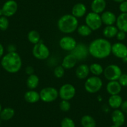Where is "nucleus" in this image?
I'll list each match as a JSON object with an SVG mask.
<instances>
[{
	"instance_id": "9b49d317",
	"label": "nucleus",
	"mask_w": 127,
	"mask_h": 127,
	"mask_svg": "<svg viewBox=\"0 0 127 127\" xmlns=\"http://www.w3.org/2000/svg\"><path fill=\"white\" fill-rule=\"evenodd\" d=\"M59 44L60 47L64 51L71 52L74 50L77 43L74 37L69 36H65L61 37L59 42Z\"/></svg>"
},
{
	"instance_id": "20e7f679",
	"label": "nucleus",
	"mask_w": 127,
	"mask_h": 127,
	"mask_svg": "<svg viewBox=\"0 0 127 127\" xmlns=\"http://www.w3.org/2000/svg\"><path fill=\"white\" fill-rule=\"evenodd\" d=\"M103 86V81L98 76L88 77L84 84L85 90L89 94H95L99 92Z\"/></svg>"
},
{
	"instance_id": "58836bf2",
	"label": "nucleus",
	"mask_w": 127,
	"mask_h": 127,
	"mask_svg": "<svg viewBox=\"0 0 127 127\" xmlns=\"http://www.w3.org/2000/svg\"><path fill=\"white\" fill-rule=\"evenodd\" d=\"M120 108L121 110H122L123 113H127V100L123 101Z\"/></svg>"
},
{
	"instance_id": "de8ad7c7",
	"label": "nucleus",
	"mask_w": 127,
	"mask_h": 127,
	"mask_svg": "<svg viewBox=\"0 0 127 127\" xmlns=\"http://www.w3.org/2000/svg\"><path fill=\"white\" fill-rule=\"evenodd\" d=\"M1 120H2L0 118V125H1Z\"/></svg>"
},
{
	"instance_id": "f8f14e48",
	"label": "nucleus",
	"mask_w": 127,
	"mask_h": 127,
	"mask_svg": "<svg viewBox=\"0 0 127 127\" xmlns=\"http://www.w3.org/2000/svg\"><path fill=\"white\" fill-rule=\"evenodd\" d=\"M18 3L14 0H8L1 8L3 12V16L7 17H11L16 14L18 11Z\"/></svg>"
},
{
	"instance_id": "e433bc0d",
	"label": "nucleus",
	"mask_w": 127,
	"mask_h": 127,
	"mask_svg": "<svg viewBox=\"0 0 127 127\" xmlns=\"http://www.w3.org/2000/svg\"><path fill=\"white\" fill-rule=\"evenodd\" d=\"M119 9L122 13H127V1H124L120 3Z\"/></svg>"
},
{
	"instance_id": "49530a36",
	"label": "nucleus",
	"mask_w": 127,
	"mask_h": 127,
	"mask_svg": "<svg viewBox=\"0 0 127 127\" xmlns=\"http://www.w3.org/2000/svg\"><path fill=\"white\" fill-rule=\"evenodd\" d=\"M2 109H3V108H2V105H1V104L0 103V113H1V112Z\"/></svg>"
},
{
	"instance_id": "473e14b6",
	"label": "nucleus",
	"mask_w": 127,
	"mask_h": 127,
	"mask_svg": "<svg viewBox=\"0 0 127 127\" xmlns=\"http://www.w3.org/2000/svg\"><path fill=\"white\" fill-rule=\"evenodd\" d=\"M9 25V21L8 18L4 16L0 17V30L6 31Z\"/></svg>"
},
{
	"instance_id": "f257e3e1",
	"label": "nucleus",
	"mask_w": 127,
	"mask_h": 127,
	"mask_svg": "<svg viewBox=\"0 0 127 127\" xmlns=\"http://www.w3.org/2000/svg\"><path fill=\"white\" fill-rule=\"evenodd\" d=\"M112 46L107 39H95L88 46L89 54L95 59H104L112 54Z\"/></svg>"
},
{
	"instance_id": "a18cd8bd",
	"label": "nucleus",
	"mask_w": 127,
	"mask_h": 127,
	"mask_svg": "<svg viewBox=\"0 0 127 127\" xmlns=\"http://www.w3.org/2000/svg\"><path fill=\"white\" fill-rule=\"evenodd\" d=\"M110 127H119V126H117V125H112V126H111Z\"/></svg>"
},
{
	"instance_id": "f704fd0d",
	"label": "nucleus",
	"mask_w": 127,
	"mask_h": 127,
	"mask_svg": "<svg viewBox=\"0 0 127 127\" xmlns=\"http://www.w3.org/2000/svg\"><path fill=\"white\" fill-rule=\"evenodd\" d=\"M118 81L122 87H127V74H122Z\"/></svg>"
},
{
	"instance_id": "0eeeda50",
	"label": "nucleus",
	"mask_w": 127,
	"mask_h": 127,
	"mask_svg": "<svg viewBox=\"0 0 127 127\" xmlns=\"http://www.w3.org/2000/svg\"><path fill=\"white\" fill-rule=\"evenodd\" d=\"M85 21V24H87L92 30V31L99 29L103 24L100 15L92 11L87 14Z\"/></svg>"
},
{
	"instance_id": "7c9ffc66",
	"label": "nucleus",
	"mask_w": 127,
	"mask_h": 127,
	"mask_svg": "<svg viewBox=\"0 0 127 127\" xmlns=\"http://www.w3.org/2000/svg\"><path fill=\"white\" fill-rule=\"evenodd\" d=\"M61 127H75V122L72 118L65 117L62 119L61 123Z\"/></svg>"
},
{
	"instance_id": "5701e85b",
	"label": "nucleus",
	"mask_w": 127,
	"mask_h": 127,
	"mask_svg": "<svg viewBox=\"0 0 127 127\" xmlns=\"http://www.w3.org/2000/svg\"><path fill=\"white\" fill-rule=\"evenodd\" d=\"M122 102H123V99L119 94L110 95V97L108 100V103L110 107L114 110L118 109L119 108H120Z\"/></svg>"
},
{
	"instance_id": "dca6fc26",
	"label": "nucleus",
	"mask_w": 127,
	"mask_h": 127,
	"mask_svg": "<svg viewBox=\"0 0 127 127\" xmlns=\"http://www.w3.org/2000/svg\"><path fill=\"white\" fill-rule=\"evenodd\" d=\"M122 85L118 80L109 81L106 85V90L110 95H118L122 91Z\"/></svg>"
},
{
	"instance_id": "72a5a7b5",
	"label": "nucleus",
	"mask_w": 127,
	"mask_h": 127,
	"mask_svg": "<svg viewBox=\"0 0 127 127\" xmlns=\"http://www.w3.org/2000/svg\"><path fill=\"white\" fill-rule=\"evenodd\" d=\"M59 108L62 112H68L70 109V103L69 101L62 100L60 102Z\"/></svg>"
},
{
	"instance_id": "f3484780",
	"label": "nucleus",
	"mask_w": 127,
	"mask_h": 127,
	"mask_svg": "<svg viewBox=\"0 0 127 127\" xmlns=\"http://www.w3.org/2000/svg\"><path fill=\"white\" fill-rule=\"evenodd\" d=\"M89 74H90L89 66L85 64L79 65L75 70V75L77 78L80 80L87 79Z\"/></svg>"
},
{
	"instance_id": "c85d7f7f",
	"label": "nucleus",
	"mask_w": 127,
	"mask_h": 127,
	"mask_svg": "<svg viewBox=\"0 0 127 127\" xmlns=\"http://www.w3.org/2000/svg\"><path fill=\"white\" fill-rule=\"evenodd\" d=\"M90 72H91L95 76H100L103 74V67L98 63H93L89 66Z\"/></svg>"
},
{
	"instance_id": "09e8293b",
	"label": "nucleus",
	"mask_w": 127,
	"mask_h": 127,
	"mask_svg": "<svg viewBox=\"0 0 127 127\" xmlns=\"http://www.w3.org/2000/svg\"><path fill=\"white\" fill-rule=\"evenodd\" d=\"M126 1H127V0H126Z\"/></svg>"
},
{
	"instance_id": "37998d69",
	"label": "nucleus",
	"mask_w": 127,
	"mask_h": 127,
	"mask_svg": "<svg viewBox=\"0 0 127 127\" xmlns=\"http://www.w3.org/2000/svg\"><path fill=\"white\" fill-rule=\"evenodd\" d=\"M122 61L124 62V63H127V57H124V58L122 59Z\"/></svg>"
},
{
	"instance_id": "c9c22d12",
	"label": "nucleus",
	"mask_w": 127,
	"mask_h": 127,
	"mask_svg": "<svg viewBox=\"0 0 127 127\" xmlns=\"http://www.w3.org/2000/svg\"><path fill=\"white\" fill-rule=\"evenodd\" d=\"M126 37H127V33L125 32L122 31H118L117 35H116V37H117V40L119 41H124Z\"/></svg>"
},
{
	"instance_id": "2f4dec72",
	"label": "nucleus",
	"mask_w": 127,
	"mask_h": 127,
	"mask_svg": "<svg viewBox=\"0 0 127 127\" xmlns=\"http://www.w3.org/2000/svg\"><path fill=\"white\" fill-rule=\"evenodd\" d=\"M65 69L62 65H58L54 69V75L57 79H61L64 75Z\"/></svg>"
},
{
	"instance_id": "7ed1b4c3",
	"label": "nucleus",
	"mask_w": 127,
	"mask_h": 127,
	"mask_svg": "<svg viewBox=\"0 0 127 127\" xmlns=\"http://www.w3.org/2000/svg\"><path fill=\"white\" fill-rule=\"evenodd\" d=\"M79 26L77 18L72 14H67L63 15L57 21V28L62 33L70 34L77 30Z\"/></svg>"
},
{
	"instance_id": "a211bd4d",
	"label": "nucleus",
	"mask_w": 127,
	"mask_h": 127,
	"mask_svg": "<svg viewBox=\"0 0 127 127\" xmlns=\"http://www.w3.org/2000/svg\"><path fill=\"white\" fill-rule=\"evenodd\" d=\"M77 61L75 56L70 53L64 57L61 65L65 69H72L75 66Z\"/></svg>"
},
{
	"instance_id": "bb28decb",
	"label": "nucleus",
	"mask_w": 127,
	"mask_h": 127,
	"mask_svg": "<svg viewBox=\"0 0 127 127\" xmlns=\"http://www.w3.org/2000/svg\"><path fill=\"white\" fill-rule=\"evenodd\" d=\"M81 125L83 127H95L96 122L92 116L86 115L82 117Z\"/></svg>"
},
{
	"instance_id": "ddd939ff",
	"label": "nucleus",
	"mask_w": 127,
	"mask_h": 127,
	"mask_svg": "<svg viewBox=\"0 0 127 127\" xmlns=\"http://www.w3.org/2000/svg\"><path fill=\"white\" fill-rule=\"evenodd\" d=\"M112 54L117 58L122 59L127 56V46L121 42H115L112 46Z\"/></svg>"
},
{
	"instance_id": "2eb2a0df",
	"label": "nucleus",
	"mask_w": 127,
	"mask_h": 127,
	"mask_svg": "<svg viewBox=\"0 0 127 127\" xmlns=\"http://www.w3.org/2000/svg\"><path fill=\"white\" fill-rule=\"evenodd\" d=\"M100 16L102 23L105 26L113 25L116 23L117 17L113 12L110 11H104L102 13Z\"/></svg>"
},
{
	"instance_id": "9d476101",
	"label": "nucleus",
	"mask_w": 127,
	"mask_h": 127,
	"mask_svg": "<svg viewBox=\"0 0 127 127\" xmlns=\"http://www.w3.org/2000/svg\"><path fill=\"white\" fill-rule=\"evenodd\" d=\"M71 54L75 56L77 61H84L89 55V47L85 44L79 43L71 51Z\"/></svg>"
},
{
	"instance_id": "79ce46f5",
	"label": "nucleus",
	"mask_w": 127,
	"mask_h": 127,
	"mask_svg": "<svg viewBox=\"0 0 127 127\" xmlns=\"http://www.w3.org/2000/svg\"><path fill=\"white\" fill-rule=\"evenodd\" d=\"M113 1L116 2V3H121L122 2L124 1H125V0H113Z\"/></svg>"
},
{
	"instance_id": "1a4fd4ad",
	"label": "nucleus",
	"mask_w": 127,
	"mask_h": 127,
	"mask_svg": "<svg viewBox=\"0 0 127 127\" xmlns=\"http://www.w3.org/2000/svg\"><path fill=\"white\" fill-rule=\"evenodd\" d=\"M76 94V90L75 87L71 84H63L60 87L59 90V96L62 100H70L75 97Z\"/></svg>"
},
{
	"instance_id": "6e6552de",
	"label": "nucleus",
	"mask_w": 127,
	"mask_h": 127,
	"mask_svg": "<svg viewBox=\"0 0 127 127\" xmlns=\"http://www.w3.org/2000/svg\"><path fill=\"white\" fill-rule=\"evenodd\" d=\"M122 74V69L116 64H110L106 67L103 70L105 78L108 81L118 80Z\"/></svg>"
},
{
	"instance_id": "c756f323",
	"label": "nucleus",
	"mask_w": 127,
	"mask_h": 127,
	"mask_svg": "<svg viewBox=\"0 0 127 127\" xmlns=\"http://www.w3.org/2000/svg\"><path fill=\"white\" fill-rule=\"evenodd\" d=\"M77 31L78 34L82 37H87L92 32V30L87 24H82L79 26Z\"/></svg>"
},
{
	"instance_id": "8fccbe9b",
	"label": "nucleus",
	"mask_w": 127,
	"mask_h": 127,
	"mask_svg": "<svg viewBox=\"0 0 127 127\" xmlns=\"http://www.w3.org/2000/svg\"></svg>"
},
{
	"instance_id": "c03bdc74",
	"label": "nucleus",
	"mask_w": 127,
	"mask_h": 127,
	"mask_svg": "<svg viewBox=\"0 0 127 127\" xmlns=\"http://www.w3.org/2000/svg\"><path fill=\"white\" fill-rule=\"evenodd\" d=\"M3 16V10H2V9L1 8V9H0V17Z\"/></svg>"
},
{
	"instance_id": "412c9836",
	"label": "nucleus",
	"mask_w": 127,
	"mask_h": 127,
	"mask_svg": "<svg viewBox=\"0 0 127 127\" xmlns=\"http://www.w3.org/2000/svg\"><path fill=\"white\" fill-rule=\"evenodd\" d=\"M106 8L105 0H93L91 3L92 11L100 14L104 12Z\"/></svg>"
},
{
	"instance_id": "393cba45",
	"label": "nucleus",
	"mask_w": 127,
	"mask_h": 127,
	"mask_svg": "<svg viewBox=\"0 0 127 127\" xmlns=\"http://www.w3.org/2000/svg\"><path fill=\"white\" fill-rule=\"evenodd\" d=\"M39 83V77L36 74L28 75L26 80V85L29 90H34L38 87Z\"/></svg>"
},
{
	"instance_id": "b1692460",
	"label": "nucleus",
	"mask_w": 127,
	"mask_h": 127,
	"mask_svg": "<svg viewBox=\"0 0 127 127\" xmlns=\"http://www.w3.org/2000/svg\"><path fill=\"white\" fill-rule=\"evenodd\" d=\"M118 31L119 30L115 26H106L103 30V35L107 39L113 38V37H116V35Z\"/></svg>"
},
{
	"instance_id": "423d86ee",
	"label": "nucleus",
	"mask_w": 127,
	"mask_h": 127,
	"mask_svg": "<svg viewBox=\"0 0 127 127\" xmlns=\"http://www.w3.org/2000/svg\"><path fill=\"white\" fill-rule=\"evenodd\" d=\"M40 100L45 103L54 102L59 97V91L57 89L52 87L43 88L39 92Z\"/></svg>"
},
{
	"instance_id": "a19ab883",
	"label": "nucleus",
	"mask_w": 127,
	"mask_h": 127,
	"mask_svg": "<svg viewBox=\"0 0 127 127\" xmlns=\"http://www.w3.org/2000/svg\"><path fill=\"white\" fill-rule=\"evenodd\" d=\"M4 49L2 44L0 43V59L2 58L3 56H4Z\"/></svg>"
},
{
	"instance_id": "4be33fe9",
	"label": "nucleus",
	"mask_w": 127,
	"mask_h": 127,
	"mask_svg": "<svg viewBox=\"0 0 127 127\" xmlns=\"http://www.w3.org/2000/svg\"><path fill=\"white\" fill-rule=\"evenodd\" d=\"M115 24L118 30L127 33V13H121L117 18Z\"/></svg>"
},
{
	"instance_id": "6ab92c4d",
	"label": "nucleus",
	"mask_w": 127,
	"mask_h": 127,
	"mask_svg": "<svg viewBox=\"0 0 127 127\" xmlns=\"http://www.w3.org/2000/svg\"><path fill=\"white\" fill-rule=\"evenodd\" d=\"M87 7L84 4L79 3L75 4L72 9V14L76 18H82L86 14Z\"/></svg>"
},
{
	"instance_id": "4468645a",
	"label": "nucleus",
	"mask_w": 127,
	"mask_h": 127,
	"mask_svg": "<svg viewBox=\"0 0 127 127\" xmlns=\"http://www.w3.org/2000/svg\"><path fill=\"white\" fill-rule=\"evenodd\" d=\"M112 120L113 124L122 127L125 122V116L121 110L115 109L112 113Z\"/></svg>"
},
{
	"instance_id": "ea45409f",
	"label": "nucleus",
	"mask_w": 127,
	"mask_h": 127,
	"mask_svg": "<svg viewBox=\"0 0 127 127\" xmlns=\"http://www.w3.org/2000/svg\"><path fill=\"white\" fill-rule=\"evenodd\" d=\"M8 52H16V47L13 44H10L8 47Z\"/></svg>"
},
{
	"instance_id": "f03ea898",
	"label": "nucleus",
	"mask_w": 127,
	"mask_h": 127,
	"mask_svg": "<svg viewBox=\"0 0 127 127\" xmlns=\"http://www.w3.org/2000/svg\"><path fill=\"white\" fill-rule=\"evenodd\" d=\"M22 64L21 57L16 52H8L1 60V65L3 69L10 74L18 72L21 69Z\"/></svg>"
},
{
	"instance_id": "cd10ccee",
	"label": "nucleus",
	"mask_w": 127,
	"mask_h": 127,
	"mask_svg": "<svg viewBox=\"0 0 127 127\" xmlns=\"http://www.w3.org/2000/svg\"><path fill=\"white\" fill-rule=\"evenodd\" d=\"M28 39L31 43L34 45L39 42L41 40L39 33L36 30H31L28 32Z\"/></svg>"
},
{
	"instance_id": "39448f33",
	"label": "nucleus",
	"mask_w": 127,
	"mask_h": 127,
	"mask_svg": "<svg viewBox=\"0 0 127 127\" xmlns=\"http://www.w3.org/2000/svg\"><path fill=\"white\" fill-rule=\"evenodd\" d=\"M32 53L35 58L41 61L47 59L50 56V51L48 47L44 43L42 40L37 44L34 45Z\"/></svg>"
},
{
	"instance_id": "a878e982",
	"label": "nucleus",
	"mask_w": 127,
	"mask_h": 127,
	"mask_svg": "<svg viewBox=\"0 0 127 127\" xmlns=\"http://www.w3.org/2000/svg\"><path fill=\"white\" fill-rule=\"evenodd\" d=\"M14 114H15V111L13 108L6 107L2 109L1 112L0 113V118L2 120H9L13 118Z\"/></svg>"
},
{
	"instance_id": "aec40b11",
	"label": "nucleus",
	"mask_w": 127,
	"mask_h": 127,
	"mask_svg": "<svg viewBox=\"0 0 127 127\" xmlns=\"http://www.w3.org/2000/svg\"><path fill=\"white\" fill-rule=\"evenodd\" d=\"M24 98L29 103H36L40 100L39 93L34 90H29L24 94Z\"/></svg>"
},
{
	"instance_id": "4c0bfd02",
	"label": "nucleus",
	"mask_w": 127,
	"mask_h": 127,
	"mask_svg": "<svg viewBox=\"0 0 127 127\" xmlns=\"http://www.w3.org/2000/svg\"><path fill=\"white\" fill-rule=\"evenodd\" d=\"M25 72L28 75H32V74H34V69L33 67L28 66L26 67Z\"/></svg>"
}]
</instances>
